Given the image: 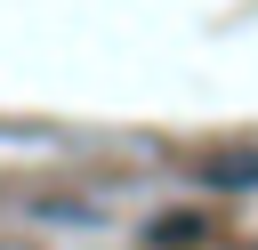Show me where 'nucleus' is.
Returning a JSON list of instances; mask_svg holds the SVG:
<instances>
[{
  "mask_svg": "<svg viewBox=\"0 0 258 250\" xmlns=\"http://www.w3.org/2000/svg\"><path fill=\"white\" fill-rule=\"evenodd\" d=\"M210 185H258V153H234V161H202Z\"/></svg>",
  "mask_w": 258,
  "mask_h": 250,
  "instance_id": "f03ea898",
  "label": "nucleus"
},
{
  "mask_svg": "<svg viewBox=\"0 0 258 250\" xmlns=\"http://www.w3.org/2000/svg\"><path fill=\"white\" fill-rule=\"evenodd\" d=\"M202 234H210L202 218H153V226H145V242H153V250H194Z\"/></svg>",
  "mask_w": 258,
  "mask_h": 250,
  "instance_id": "f257e3e1",
  "label": "nucleus"
}]
</instances>
